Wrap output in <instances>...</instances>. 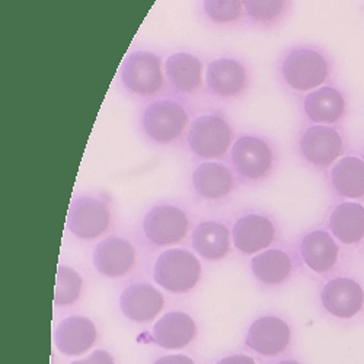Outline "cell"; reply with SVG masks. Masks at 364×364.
<instances>
[{"instance_id": "cell-1", "label": "cell", "mask_w": 364, "mask_h": 364, "mask_svg": "<svg viewBox=\"0 0 364 364\" xmlns=\"http://www.w3.org/2000/svg\"><path fill=\"white\" fill-rule=\"evenodd\" d=\"M274 77L284 94L300 100L321 86L336 83L337 65L319 44L296 43L277 55Z\"/></svg>"}, {"instance_id": "cell-2", "label": "cell", "mask_w": 364, "mask_h": 364, "mask_svg": "<svg viewBox=\"0 0 364 364\" xmlns=\"http://www.w3.org/2000/svg\"><path fill=\"white\" fill-rule=\"evenodd\" d=\"M194 117L196 105L172 95H165L141 107L137 129L149 146L155 149H175L184 144Z\"/></svg>"}, {"instance_id": "cell-3", "label": "cell", "mask_w": 364, "mask_h": 364, "mask_svg": "<svg viewBox=\"0 0 364 364\" xmlns=\"http://www.w3.org/2000/svg\"><path fill=\"white\" fill-rule=\"evenodd\" d=\"M240 186H264L280 168V151L276 141L258 132H242L236 136L228 158Z\"/></svg>"}, {"instance_id": "cell-4", "label": "cell", "mask_w": 364, "mask_h": 364, "mask_svg": "<svg viewBox=\"0 0 364 364\" xmlns=\"http://www.w3.org/2000/svg\"><path fill=\"white\" fill-rule=\"evenodd\" d=\"M117 77L124 95L139 104L144 105L169 95L165 60L154 50L134 48L127 53L118 68Z\"/></svg>"}, {"instance_id": "cell-5", "label": "cell", "mask_w": 364, "mask_h": 364, "mask_svg": "<svg viewBox=\"0 0 364 364\" xmlns=\"http://www.w3.org/2000/svg\"><path fill=\"white\" fill-rule=\"evenodd\" d=\"M236 136L228 114L219 108H211L196 114L182 147L197 164L205 161H228Z\"/></svg>"}, {"instance_id": "cell-6", "label": "cell", "mask_w": 364, "mask_h": 364, "mask_svg": "<svg viewBox=\"0 0 364 364\" xmlns=\"http://www.w3.org/2000/svg\"><path fill=\"white\" fill-rule=\"evenodd\" d=\"M293 150L303 166L325 175L348 154L350 143L341 126L303 123L296 133Z\"/></svg>"}, {"instance_id": "cell-7", "label": "cell", "mask_w": 364, "mask_h": 364, "mask_svg": "<svg viewBox=\"0 0 364 364\" xmlns=\"http://www.w3.org/2000/svg\"><path fill=\"white\" fill-rule=\"evenodd\" d=\"M255 73L247 58L237 54H222L207 62L205 98L218 104L244 101L254 87Z\"/></svg>"}, {"instance_id": "cell-8", "label": "cell", "mask_w": 364, "mask_h": 364, "mask_svg": "<svg viewBox=\"0 0 364 364\" xmlns=\"http://www.w3.org/2000/svg\"><path fill=\"white\" fill-rule=\"evenodd\" d=\"M112 225L111 198L107 193H85L76 196L68 211V230L80 240H95Z\"/></svg>"}, {"instance_id": "cell-9", "label": "cell", "mask_w": 364, "mask_h": 364, "mask_svg": "<svg viewBox=\"0 0 364 364\" xmlns=\"http://www.w3.org/2000/svg\"><path fill=\"white\" fill-rule=\"evenodd\" d=\"M204 60L194 51L178 50L165 58V76L169 95L196 105L205 97Z\"/></svg>"}, {"instance_id": "cell-10", "label": "cell", "mask_w": 364, "mask_h": 364, "mask_svg": "<svg viewBox=\"0 0 364 364\" xmlns=\"http://www.w3.org/2000/svg\"><path fill=\"white\" fill-rule=\"evenodd\" d=\"M299 111L306 124L343 126L350 114L348 94L338 85H325L297 100Z\"/></svg>"}, {"instance_id": "cell-11", "label": "cell", "mask_w": 364, "mask_h": 364, "mask_svg": "<svg viewBox=\"0 0 364 364\" xmlns=\"http://www.w3.org/2000/svg\"><path fill=\"white\" fill-rule=\"evenodd\" d=\"M191 220L187 211L175 203H158L150 207L141 220L144 237L155 247L181 244L188 235Z\"/></svg>"}, {"instance_id": "cell-12", "label": "cell", "mask_w": 364, "mask_h": 364, "mask_svg": "<svg viewBox=\"0 0 364 364\" xmlns=\"http://www.w3.org/2000/svg\"><path fill=\"white\" fill-rule=\"evenodd\" d=\"M188 181L191 193L198 200L211 204L228 201L242 187L228 161L198 162Z\"/></svg>"}, {"instance_id": "cell-13", "label": "cell", "mask_w": 364, "mask_h": 364, "mask_svg": "<svg viewBox=\"0 0 364 364\" xmlns=\"http://www.w3.org/2000/svg\"><path fill=\"white\" fill-rule=\"evenodd\" d=\"M201 277L198 258L181 248L164 251L154 267L155 282L171 293H187L193 290Z\"/></svg>"}, {"instance_id": "cell-14", "label": "cell", "mask_w": 364, "mask_h": 364, "mask_svg": "<svg viewBox=\"0 0 364 364\" xmlns=\"http://www.w3.org/2000/svg\"><path fill=\"white\" fill-rule=\"evenodd\" d=\"M277 237L274 220L258 211H250L237 218L232 228V242L242 254H259Z\"/></svg>"}, {"instance_id": "cell-15", "label": "cell", "mask_w": 364, "mask_h": 364, "mask_svg": "<svg viewBox=\"0 0 364 364\" xmlns=\"http://www.w3.org/2000/svg\"><path fill=\"white\" fill-rule=\"evenodd\" d=\"M328 190L343 201L364 200V159L348 151L325 175Z\"/></svg>"}, {"instance_id": "cell-16", "label": "cell", "mask_w": 364, "mask_h": 364, "mask_svg": "<svg viewBox=\"0 0 364 364\" xmlns=\"http://www.w3.org/2000/svg\"><path fill=\"white\" fill-rule=\"evenodd\" d=\"M137 252L126 237L108 236L100 240L94 251V265L100 274L118 279L124 277L136 265Z\"/></svg>"}, {"instance_id": "cell-17", "label": "cell", "mask_w": 364, "mask_h": 364, "mask_svg": "<svg viewBox=\"0 0 364 364\" xmlns=\"http://www.w3.org/2000/svg\"><path fill=\"white\" fill-rule=\"evenodd\" d=\"M290 338V328L283 319L262 316L251 325L245 343L252 351L264 357H276L289 347Z\"/></svg>"}, {"instance_id": "cell-18", "label": "cell", "mask_w": 364, "mask_h": 364, "mask_svg": "<svg viewBox=\"0 0 364 364\" xmlns=\"http://www.w3.org/2000/svg\"><path fill=\"white\" fill-rule=\"evenodd\" d=\"M200 22L219 33L247 29L244 0H197Z\"/></svg>"}, {"instance_id": "cell-19", "label": "cell", "mask_w": 364, "mask_h": 364, "mask_svg": "<svg viewBox=\"0 0 364 364\" xmlns=\"http://www.w3.org/2000/svg\"><path fill=\"white\" fill-rule=\"evenodd\" d=\"M162 293L147 283L129 286L119 296L121 312L133 322L146 323L154 321L164 309Z\"/></svg>"}, {"instance_id": "cell-20", "label": "cell", "mask_w": 364, "mask_h": 364, "mask_svg": "<svg viewBox=\"0 0 364 364\" xmlns=\"http://www.w3.org/2000/svg\"><path fill=\"white\" fill-rule=\"evenodd\" d=\"M247 29L274 33L287 23L294 11V0H244Z\"/></svg>"}, {"instance_id": "cell-21", "label": "cell", "mask_w": 364, "mask_h": 364, "mask_svg": "<svg viewBox=\"0 0 364 364\" xmlns=\"http://www.w3.org/2000/svg\"><path fill=\"white\" fill-rule=\"evenodd\" d=\"M97 337V326L89 318L69 316L55 328L54 344L62 354L75 357L92 348Z\"/></svg>"}, {"instance_id": "cell-22", "label": "cell", "mask_w": 364, "mask_h": 364, "mask_svg": "<svg viewBox=\"0 0 364 364\" xmlns=\"http://www.w3.org/2000/svg\"><path fill=\"white\" fill-rule=\"evenodd\" d=\"M323 308L333 316L348 319L357 315L364 303L363 289L350 279H333L321 293Z\"/></svg>"}, {"instance_id": "cell-23", "label": "cell", "mask_w": 364, "mask_h": 364, "mask_svg": "<svg viewBox=\"0 0 364 364\" xmlns=\"http://www.w3.org/2000/svg\"><path fill=\"white\" fill-rule=\"evenodd\" d=\"M332 236L344 245H355L364 239V204L341 201L332 207L328 216Z\"/></svg>"}, {"instance_id": "cell-24", "label": "cell", "mask_w": 364, "mask_h": 364, "mask_svg": "<svg viewBox=\"0 0 364 364\" xmlns=\"http://www.w3.org/2000/svg\"><path fill=\"white\" fill-rule=\"evenodd\" d=\"M193 250L207 261H220L229 255L232 230L218 220H204L191 233Z\"/></svg>"}, {"instance_id": "cell-25", "label": "cell", "mask_w": 364, "mask_h": 364, "mask_svg": "<svg viewBox=\"0 0 364 364\" xmlns=\"http://www.w3.org/2000/svg\"><path fill=\"white\" fill-rule=\"evenodd\" d=\"M197 336L196 321L184 312H169L154 326V341L166 350H181L187 347Z\"/></svg>"}, {"instance_id": "cell-26", "label": "cell", "mask_w": 364, "mask_h": 364, "mask_svg": "<svg viewBox=\"0 0 364 364\" xmlns=\"http://www.w3.org/2000/svg\"><path fill=\"white\" fill-rule=\"evenodd\" d=\"M299 252L305 264L315 272H326L338 261L340 248L331 233L316 229L303 236Z\"/></svg>"}, {"instance_id": "cell-27", "label": "cell", "mask_w": 364, "mask_h": 364, "mask_svg": "<svg viewBox=\"0 0 364 364\" xmlns=\"http://www.w3.org/2000/svg\"><path fill=\"white\" fill-rule=\"evenodd\" d=\"M293 268L291 258L282 250H267L251 259L254 276L264 284L276 286L286 282Z\"/></svg>"}, {"instance_id": "cell-28", "label": "cell", "mask_w": 364, "mask_h": 364, "mask_svg": "<svg viewBox=\"0 0 364 364\" xmlns=\"http://www.w3.org/2000/svg\"><path fill=\"white\" fill-rule=\"evenodd\" d=\"M83 280L79 272L68 265H58L54 287V305L68 306L75 303L82 291Z\"/></svg>"}, {"instance_id": "cell-29", "label": "cell", "mask_w": 364, "mask_h": 364, "mask_svg": "<svg viewBox=\"0 0 364 364\" xmlns=\"http://www.w3.org/2000/svg\"><path fill=\"white\" fill-rule=\"evenodd\" d=\"M70 364H115V361L107 350H95L94 353H90L86 358L72 361Z\"/></svg>"}, {"instance_id": "cell-30", "label": "cell", "mask_w": 364, "mask_h": 364, "mask_svg": "<svg viewBox=\"0 0 364 364\" xmlns=\"http://www.w3.org/2000/svg\"><path fill=\"white\" fill-rule=\"evenodd\" d=\"M154 364H196L193 358L182 355V354H173V355H165L158 358Z\"/></svg>"}, {"instance_id": "cell-31", "label": "cell", "mask_w": 364, "mask_h": 364, "mask_svg": "<svg viewBox=\"0 0 364 364\" xmlns=\"http://www.w3.org/2000/svg\"><path fill=\"white\" fill-rule=\"evenodd\" d=\"M216 364H257V363L250 355L233 354V355H228V357L219 360Z\"/></svg>"}, {"instance_id": "cell-32", "label": "cell", "mask_w": 364, "mask_h": 364, "mask_svg": "<svg viewBox=\"0 0 364 364\" xmlns=\"http://www.w3.org/2000/svg\"><path fill=\"white\" fill-rule=\"evenodd\" d=\"M277 364H300L299 361H294V360H283V361H280V363H277Z\"/></svg>"}, {"instance_id": "cell-33", "label": "cell", "mask_w": 364, "mask_h": 364, "mask_svg": "<svg viewBox=\"0 0 364 364\" xmlns=\"http://www.w3.org/2000/svg\"><path fill=\"white\" fill-rule=\"evenodd\" d=\"M361 156H363V159H364V150L361 151Z\"/></svg>"}]
</instances>
